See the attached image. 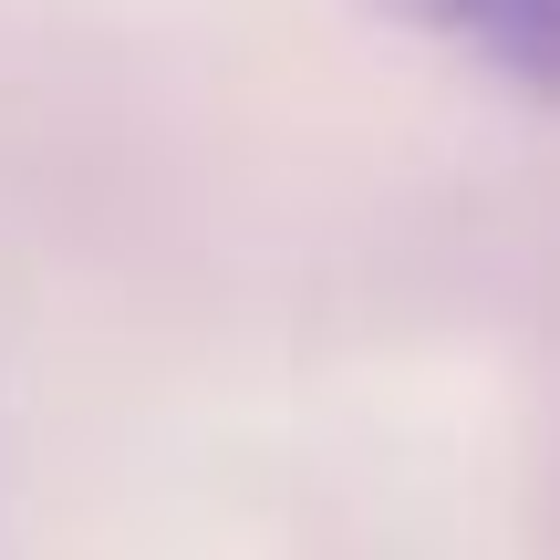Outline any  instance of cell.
I'll return each mask as SVG.
<instances>
[{
  "instance_id": "6da1fadb",
  "label": "cell",
  "mask_w": 560,
  "mask_h": 560,
  "mask_svg": "<svg viewBox=\"0 0 560 560\" xmlns=\"http://www.w3.org/2000/svg\"><path fill=\"white\" fill-rule=\"evenodd\" d=\"M436 42H457L467 62H488L499 83H520L529 104L560 115V0H405Z\"/></svg>"
}]
</instances>
